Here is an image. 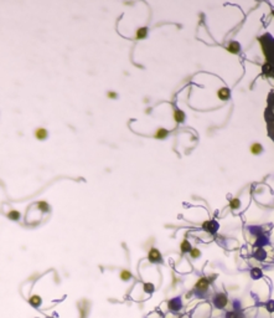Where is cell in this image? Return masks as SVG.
I'll list each match as a JSON object with an SVG mask.
<instances>
[{"mask_svg": "<svg viewBox=\"0 0 274 318\" xmlns=\"http://www.w3.org/2000/svg\"><path fill=\"white\" fill-rule=\"evenodd\" d=\"M148 260L149 262L151 263H158V262H161L163 261V256L160 253V251L156 248H151L148 252Z\"/></svg>", "mask_w": 274, "mask_h": 318, "instance_id": "obj_1", "label": "cell"}, {"mask_svg": "<svg viewBox=\"0 0 274 318\" xmlns=\"http://www.w3.org/2000/svg\"><path fill=\"white\" fill-rule=\"evenodd\" d=\"M34 136L37 141H45V139H47V137H48V132H47V129L43 128V127H37L34 131Z\"/></svg>", "mask_w": 274, "mask_h": 318, "instance_id": "obj_2", "label": "cell"}, {"mask_svg": "<svg viewBox=\"0 0 274 318\" xmlns=\"http://www.w3.org/2000/svg\"><path fill=\"white\" fill-rule=\"evenodd\" d=\"M202 227L205 229L207 232L213 234V232H216V231H217V229H218V224H217L216 221H213V220H208V221H205V222L202 224Z\"/></svg>", "mask_w": 274, "mask_h": 318, "instance_id": "obj_3", "label": "cell"}, {"mask_svg": "<svg viewBox=\"0 0 274 318\" xmlns=\"http://www.w3.org/2000/svg\"><path fill=\"white\" fill-rule=\"evenodd\" d=\"M208 286H210V281H208L206 277H201V279H199V280H197V282L195 283V288H196V289H199V291H201V292L207 291Z\"/></svg>", "mask_w": 274, "mask_h": 318, "instance_id": "obj_4", "label": "cell"}, {"mask_svg": "<svg viewBox=\"0 0 274 318\" xmlns=\"http://www.w3.org/2000/svg\"><path fill=\"white\" fill-rule=\"evenodd\" d=\"M231 96V92L227 87H221L218 91H217V97L221 100V101H227Z\"/></svg>", "mask_w": 274, "mask_h": 318, "instance_id": "obj_5", "label": "cell"}, {"mask_svg": "<svg viewBox=\"0 0 274 318\" xmlns=\"http://www.w3.org/2000/svg\"><path fill=\"white\" fill-rule=\"evenodd\" d=\"M226 50H227L230 54H238L241 50L240 42H237V41H231V42L227 45Z\"/></svg>", "mask_w": 274, "mask_h": 318, "instance_id": "obj_6", "label": "cell"}, {"mask_svg": "<svg viewBox=\"0 0 274 318\" xmlns=\"http://www.w3.org/2000/svg\"><path fill=\"white\" fill-rule=\"evenodd\" d=\"M215 305H216L218 308L226 307V305H227V297H226L225 295H222V293L217 295V297H216V300H215Z\"/></svg>", "mask_w": 274, "mask_h": 318, "instance_id": "obj_7", "label": "cell"}, {"mask_svg": "<svg viewBox=\"0 0 274 318\" xmlns=\"http://www.w3.org/2000/svg\"><path fill=\"white\" fill-rule=\"evenodd\" d=\"M168 134H169L168 129H165V128H158L155 134H154V138L155 139H164V138L168 137Z\"/></svg>", "mask_w": 274, "mask_h": 318, "instance_id": "obj_8", "label": "cell"}, {"mask_svg": "<svg viewBox=\"0 0 274 318\" xmlns=\"http://www.w3.org/2000/svg\"><path fill=\"white\" fill-rule=\"evenodd\" d=\"M174 119L177 123H182L185 121V113L181 109H175L174 111Z\"/></svg>", "mask_w": 274, "mask_h": 318, "instance_id": "obj_9", "label": "cell"}, {"mask_svg": "<svg viewBox=\"0 0 274 318\" xmlns=\"http://www.w3.org/2000/svg\"><path fill=\"white\" fill-rule=\"evenodd\" d=\"M249 150H251V153H252V154L258 155V154H261V153L263 152V147H262V144H261V143H253V144L251 145Z\"/></svg>", "mask_w": 274, "mask_h": 318, "instance_id": "obj_10", "label": "cell"}, {"mask_svg": "<svg viewBox=\"0 0 274 318\" xmlns=\"http://www.w3.org/2000/svg\"><path fill=\"white\" fill-rule=\"evenodd\" d=\"M36 208H37L38 210H41L42 212H48L50 211V205H48V203H47V201H45V200H40V201H37V203H36Z\"/></svg>", "mask_w": 274, "mask_h": 318, "instance_id": "obj_11", "label": "cell"}, {"mask_svg": "<svg viewBox=\"0 0 274 318\" xmlns=\"http://www.w3.org/2000/svg\"><path fill=\"white\" fill-rule=\"evenodd\" d=\"M29 303H30L33 307H40L41 303H42V300H41V297H40L38 295H34V296H31V297L29 298Z\"/></svg>", "mask_w": 274, "mask_h": 318, "instance_id": "obj_12", "label": "cell"}, {"mask_svg": "<svg viewBox=\"0 0 274 318\" xmlns=\"http://www.w3.org/2000/svg\"><path fill=\"white\" fill-rule=\"evenodd\" d=\"M146 35H148V28L145 26L139 28L135 31V40H143L144 37H146Z\"/></svg>", "mask_w": 274, "mask_h": 318, "instance_id": "obj_13", "label": "cell"}, {"mask_svg": "<svg viewBox=\"0 0 274 318\" xmlns=\"http://www.w3.org/2000/svg\"><path fill=\"white\" fill-rule=\"evenodd\" d=\"M119 277H120V280L122 281H129L133 276H132V272L129 271V270H122L120 271V274H119Z\"/></svg>", "mask_w": 274, "mask_h": 318, "instance_id": "obj_14", "label": "cell"}, {"mask_svg": "<svg viewBox=\"0 0 274 318\" xmlns=\"http://www.w3.org/2000/svg\"><path fill=\"white\" fill-rule=\"evenodd\" d=\"M6 216H8L9 219H11V220L16 221V220H19V219H20V211H19V210H16V209H11L10 211L6 214Z\"/></svg>", "mask_w": 274, "mask_h": 318, "instance_id": "obj_15", "label": "cell"}, {"mask_svg": "<svg viewBox=\"0 0 274 318\" xmlns=\"http://www.w3.org/2000/svg\"><path fill=\"white\" fill-rule=\"evenodd\" d=\"M143 289H144V292L145 293H153L154 291H155V286L151 282H145L143 284Z\"/></svg>", "mask_w": 274, "mask_h": 318, "instance_id": "obj_16", "label": "cell"}, {"mask_svg": "<svg viewBox=\"0 0 274 318\" xmlns=\"http://www.w3.org/2000/svg\"><path fill=\"white\" fill-rule=\"evenodd\" d=\"M180 248H181V251L182 252H190V250H191V245H190V242L186 240V239H184L182 240V242H181V245H180Z\"/></svg>", "mask_w": 274, "mask_h": 318, "instance_id": "obj_17", "label": "cell"}, {"mask_svg": "<svg viewBox=\"0 0 274 318\" xmlns=\"http://www.w3.org/2000/svg\"><path fill=\"white\" fill-rule=\"evenodd\" d=\"M240 206H241L240 199L235 198V199H231V200H230V208H231L232 210H237V209H240Z\"/></svg>", "mask_w": 274, "mask_h": 318, "instance_id": "obj_18", "label": "cell"}, {"mask_svg": "<svg viewBox=\"0 0 274 318\" xmlns=\"http://www.w3.org/2000/svg\"><path fill=\"white\" fill-rule=\"evenodd\" d=\"M190 256H191L192 258H199V257L201 256V251L196 248H191V250H190Z\"/></svg>", "mask_w": 274, "mask_h": 318, "instance_id": "obj_19", "label": "cell"}, {"mask_svg": "<svg viewBox=\"0 0 274 318\" xmlns=\"http://www.w3.org/2000/svg\"><path fill=\"white\" fill-rule=\"evenodd\" d=\"M107 97H108L109 100H115V98L118 97V95H117L114 91H109V92L107 93Z\"/></svg>", "mask_w": 274, "mask_h": 318, "instance_id": "obj_20", "label": "cell"}, {"mask_svg": "<svg viewBox=\"0 0 274 318\" xmlns=\"http://www.w3.org/2000/svg\"><path fill=\"white\" fill-rule=\"evenodd\" d=\"M273 15H274V11H273Z\"/></svg>", "mask_w": 274, "mask_h": 318, "instance_id": "obj_21", "label": "cell"}]
</instances>
